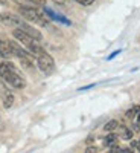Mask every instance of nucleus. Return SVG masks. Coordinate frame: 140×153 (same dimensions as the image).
<instances>
[{"instance_id": "f257e3e1", "label": "nucleus", "mask_w": 140, "mask_h": 153, "mask_svg": "<svg viewBox=\"0 0 140 153\" xmlns=\"http://www.w3.org/2000/svg\"><path fill=\"white\" fill-rule=\"evenodd\" d=\"M0 22L5 23L6 26L14 28V29H21V31H24L26 34H29V35H32L34 38H37L38 42L43 38V35H41L40 31L35 29V28H32L29 23H26V20H24L23 17H18V16H15V14H12V12H2V14H0Z\"/></svg>"}, {"instance_id": "f03ea898", "label": "nucleus", "mask_w": 140, "mask_h": 153, "mask_svg": "<svg viewBox=\"0 0 140 153\" xmlns=\"http://www.w3.org/2000/svg\"><path fill=\"white\" fill-rule=\"evenodd\" d=\"M0 78L5 80L14 89H24V86H26L24 78H21V75L15 71L14 65H11V63H0Z\"/></svg>"}, {"instance_id": "7ed1b4c3", "label": "nucleus", "mask_w": 140, "mask_h": 153, "mask_svg": "<svg viewBox=\"0 0 140 153\" xmlns=\"http://www.w3.org/2000/svg\"><path fill=\"white\" fill-rule=\"evenodd\" d=\"M18 12H20V16L24 19V20H28V22H32V23H37V25H40V26H47L49 22L47 19L40 14L35 8H31V6H20L18 8Z\"/></svg>"}, {"instance_id": "20e7f679", "label": "nucleus", "mask_w": 140, "mask_h": 153, "mask_svg": "<svg viewBox=\"0 0 140 153\" xmlns=\"http://www.w3.org/2000/svg\"><path fill=\"white\" fill-rule=\"evenodd\" d=\"M37 63H38V68H40V71L43 74H46V75L54 74V71H55V61H54L52 57L46 52V51L41 52L40 55H37Z\"/></svg>"}, {"instance_id": "39448f33", "label": "nucleus", "mask_w": 140, "mask_h": 153, "mask_svg": "<svg viewBox=\"0 0 140 153\" xmlns=\"http://www.w3.org/2000/svg\"><path fill=\"white\" fill-rule=\"evenodd\" d=\"M8 45H9L11 51H12V55H17L20 60H31V57H34L32 54L26 52L23 48H20L15 42H8Z\"/></svg>"}, {"instance_id": "423d86ee", "label": "nucleus", "mask_w": 140, "mask_h": 153, "mask_svg": "<svg viewBox=\"0 0 140 153\" xmlns=\"http://www.w3.org/2000/svg\"><path fill=\"white\" fill-rule=\"evenodd\" d=\"M117 143H119V138H117V135H114L113 132L104 138V146H107V147H113V146H116Z\"/></svg>"}, {"instance_id": "0eeeda50", "label": "nucleus", "mask_w": 140, "mask_h": 153, "mask_svg": "<svg viewBox=\"0 0 140 153\" xmlns=\"http://www.w3.org/2000/svg\"><path fill=\"white\" fill-rule=\"evenodd\" d=\"M0 55L5 57V58H9L12 55V51H11L9 45L6 42H2V40H0Z\"/></svg>"}, {"instance_id": "6e6552de", "label": "nucleus", "mask_w": 140, "mask_h": 153, "mask_svg": "<svg viewBox=\"0 0 140 153\" xmlns=\"http://www.w3.org/2000/svg\"><path fill=\"white\" fill-rule=\"evenodd\" d=\"M12 103H14V95H12L9 91H5V94H3V106L6 109H9L12 106Z\"/></svg>"}, {"instance_id": "1a4fd4ad", "label": "nucleus", "mask_w": 140, "mask_h": 153, "mask_svg": "<svg viewBox=\"0 0 140 153\" xmlns=\"http://www.w3.org/2000/svg\"><path fill=\"white\" fill-rule=\"evenodd\" d=\"M119 127V123L116 121V120H111V121H108L105 126H104V130L105 132H114Z\"/></svg>"}, {"instance_id": "9d476101", "label": "nucleus", "mask_w": 140, "mask_h": 153, "mask_svg": "<svg viewBox=\"0 0 140 153\" xmlns=\"http://www.w3.org/2000/svg\"><path fill=\"white\" fill-rule=\"evenodd\" d=\"M139 113H140V106H134V107H131L128 112H126V118L134 120V118H137Z\"/></svg>"}, {"instance_id": "9b49d317", "label": "nucleus", "mask_w": 140, "mask_h": 153, "mask_svg": "<svg viewBox=\"0 0 140 153\" xmlns=\"http://www.w3.org/2000/svg\"><path fill=\"white\" fill-rule=\"evenodd\" d=\"M120 127V135L123 139H131L133 138V132L128 129V127H123V126H119Z\"/></svg>"}, {"instance_id": "f8f14e48", "label": "nucleus", "mask_w": 140, "mask_h": 153, "mask_svg": "<svg viewBox=\"0 0 140 153\" xmlns=\"http://www.w3.org/2000/svg\"><path fill=\"white\" fill-rule=\"evenodd\" d=\"M75 2H78L82 6H90V5H93L96 2V0H75Z\"/></svg>"}, {"instance_id": "ddd939ff", "label": "nucleus", "mask_w": 140, "mask_h": 153, "mask_svg": "<svg viewBox=\"0 0 140 153\" xmlns=\"http://www.w3.org/2000/svg\"><path fill=\"white\" fill-rule=\"evenodd\" d=\"M131 149L140 152V139H134V141H131Z\"/></svg>"}, {"instance_id": "4468645a", "label": "nucleus", "mask_w": 140, "mask_h": 153, "mask_svg": "<svg viewBox=\"0 0 140 153\" xmlns=\"http://www.w3.org/2000/svg\"><path fill=\"white\" fill-rule=\"evenodd\" d=\"M31 3H34V5H40V6H44L46 5V0H29Z\"/></svg>"}, {"instance_id": "2eb2a0df", "label": "nucleus", "mask_w": 140, "mask_h": 153, "mask_svg": "<svg viewBox=\"0 0 140 153\" xmlns=\"http://www.w3.org/2000/svg\"><path fill=\"white\" fill-rule=\"evenodd\" d=\"M87 152H88V153H90V152L93 153V152H97V149H96V147H88V149H87Z\"/></svg>"}, {"instance_id": "dca6fc26", "label": "nucleus", "mask_w": 140, "mask_h": 153, "mask_svg": "<svg viewBox=\"0 0 140 153\" xmlns=\"http://www.w3.org/2000/svg\"><path fill=\"white\" fill-rule=\"evenodd\" d=\"M54 2H55V3H59V5H61V3H64L66 0H54Z\"/></svg>"}, {"instance_id": "f3484780", "label": "nucleus", "mask_w": 140, "mask_h": 153, "mask_svg": "<svg viewBox=\"0 0 140 153\" xmlns=\"http://www.w3.org/2000/svg\"><path fill=\"white\" fill-rule=\"evenodd\" d=\"M0 5H6V0H0Z\"/></svg>"}, {"instance_id": "a211bd4d", "label": "nucleus", "mask_w": 140, "mask_h": 153, "mask_svg": "<svg viewBox=\"0 0 140 153\" xmlns=\"http://www.w3.org/2000/svg\"><path fill=\"white\" fill-rule=\"evenodd\" d=\"M12 2H15V3H21L23 0H12Z\"/></svg>"}]
</instances>
